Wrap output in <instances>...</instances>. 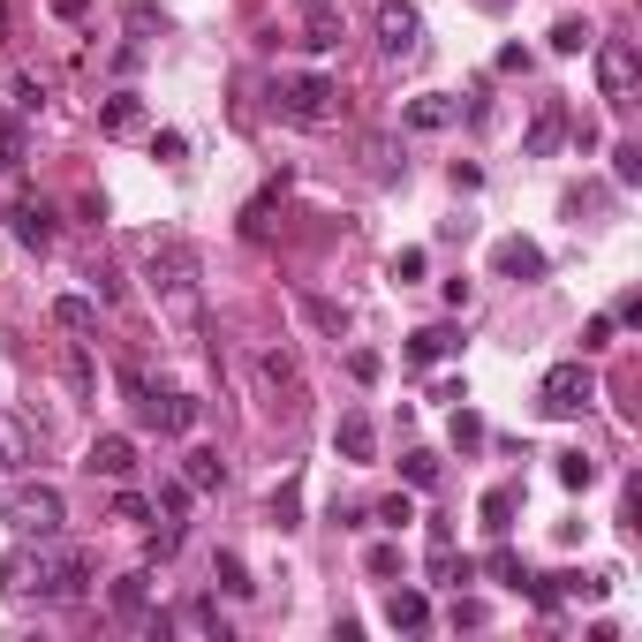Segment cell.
Listing matches in <instances>:
<instances>
[{"label":"cell","instance_id":"cell-1","mask_svg":"<svg viewBox=\"0 0 642 642\" xmlns=\"http://www.w3.org/2000/svg\"><path fill=\"white\" fill-rule=\"evenodd\" d=\"M0 590L15 604H76L91 590V552L61 545V537H23L0 559Z\"/></svg>","mask_w":642,"mask_h":642},{"label":"cell","instance_id":"cell-2","mask_svg":"<svg viewBox=\"0 0 642 642\" xmlns=\"http://www.w3.org/2000/svg\"><path fill=\"white\" fill-rule=\"evenodd\" d=\"M144 280H152L159 310H167L182 333L205 325V280H197V250H189L182 235H152V242H144Z\"/></svg>","mask_w":642,"mask_h":642},{"label":"cell","instance_id":"cell-3","mask_svg":"<svg viewBox=\"0 0 642 642\" xmlns=\"http://www.w3.org/2000/svg\"><path fill=\"white\" fill-rule=\"evenodd\" d=\"M272 114L296 128H333L341 122V84L318 76V69H288V76H272Z\"/></svg>","mask_w":642,"mask_h":642},{"label":"cell","instance_id":"cell-4","mask_svg":"<svg viewBox=\"0 0 642 642\" xmlns=\"http://www.w3.org/2000/svg\"><path fill=\"white\" fill-rule=\"evenodd\" d=\"M590 401H598V371L574 355V363H552L545 371V385H537V408L552 416V424H567V416H590Z\"/></svg>","mask_w":642,"mask_h":642},{"label":"cell","instance_id":"cell-5","mask_svg":"<svg viewBox=\"0 0 642 642\" xmlns=\"http://www.w3.org/2000/svg\"><path fill=\"white\" fill-rule=\"evenodd\" d=\"M61 521H69V507H61L53 484H23V491H8V529H15V537H61Z\"/></svg>","mask_w":642,"mask_h":642},{"label":"cell","instance_id":"cell-6","mask_svg":"<svg viewBox=\"0 0 642 642\" xmlns=\"http://www.w3.org/2000/svg\"><path fill=\"white\" fill-rule=\"evenodd\" d=\"M379 45H385V61H416L424 53V15L408 0H379Z\"/></svg>","mask_w":642,"mask_h":642},{"label":"cell","instance_id":"cell-7","mask_svg":"<svg viewBox=\"0 0 642 642\" xmlns=\"http://www.w3.org/2000/svg\"><path fill=\"white\" fill-rule=\"evenodd\" d=\"M635 76H642L635 45H628V39H598V91L612 99V106H628V99H635Z\"/></svg>","mask_w":642,"mask_h":642},{"label":"cell","instance_id":"cell-8","mask_svg":"<svg viewBox=\"0 0 642 642\" xmlns=\"http://www.w3.org/2000/svg\"><path fill=\"white\" fill-rule=\"evenodd\" d=\"M136 424L159 431V438H189V431H197V393H159V385H152V401L136 408Z\"/></svg>","mask_w":642,"mask_h":642},{"label":"cell","instance_id":"cell-9","mask_svg":"<svg viewBox=\"0 0 642 642\" xmlns=\"http://www.w3.org/2000/svg\"><path fill=\"white\" fill-rule=\"evenodd\" d=\"M84 469L128 484V476H136V438H128V431H99V438H91V454H84Z\"/></svg>","mask_w":642,"mask_h":642},{"label":"cell","instance_id":"cell-10","mask_svg":"<svg viewBox=\"0 0 642 642\" xmlns=\"http://www.w3.org/2000/svg\"><path fill=\"white\" fill-rule=\"evenodd\" d=\"M31 462H39V431L23 424V416H8V408H0V476H23Z\"/></svg>","mask_w":642,"mask_h":642},{"label":"cell","instance_id":"cell-11","mask_svg":"<svg viewBox=\"0 0 642 642\" xmlns=\"http://www.w3.org/2000/svg\"><path fill=\"white\" fill-rule=\"evenodd\" d=\"M491 272H499V280H545V250L521 242V235H507V242L491 250Z\"/></svg>","mask_w":642,"mask_h":642},{"label":"cell","instance_id":"cell-12","mask_svg":"<svg viewBox=\"0 0 642 642\" xmlns=\"http://www.w3.org/2000/svg\"><path fill=\"white\" fill-rule=\"evenodd\" d=\"M8 227H15L23 250H45V242H53V205H45V197H23V205L8 213Z\"/></svg>","mask_w":642,"mask_h":642},{"label":"cell","instance_id":"cell-13","mask_svg":"<svg viewBox=\"0 0 642 642\" xmlns=\"http://www.w3.org/2000/svg\"><path fill=\"white\" fill-rule=\"evenodd\" d=\"M385 628H393V635H424L431 628V598L424 590H393V598H385Z\"/></svg>","mask_w":642,"mask_h":642},{"label":"cell","instance_id":"cell-14","mask_svg":"<svg viewBox=\"0 0 642 642\" xmlns=\"http://www.w3.org/2000/svg\"><path fill=\"white\" fill-rule=\"evenodd\" d=\"M333 446H341V462H371V454H379V424H371L363 408H348L341 431H333Z\"/></svg>","mask_w":642,"mask_h":642},{"label":"cell","instance_id":"cell-15","mask_svg":"<svg viewBox=\"0 0 642 642\" xmlns=\"http://www.w3.org/2000/svg\"><path fill=\"white\" fill-rule=\"evenodd\" d=\"M559 136H567V106H559V99H545V114L529 122V136H521V152H529V159H545V152H552Z\"/></svg>","mask_w":642,"mask_h":642},{"label":"cell","instance_id":"cell-16","mask_svg":"<svg viewBox=\"0 0 642 642\" xmlns=\"http://www.w3.org/2000/svg\"><path fill=\"white\" fill-rule=\"evenodd\" d=\"M182 484H189V491H219V484H227V462H219L213 446H189V454H182Z\"/></svg>","mask_w":642,"mask_h":642},{"label":"cell","instance_id":"cell-17","mask_svg":"<svg viewBox=\"0 0 642 642\" xmlns=\"http://www.w3.org/2000/svg\"><path fill=\"white\" fill-rule=\"evenodd\" d=\"M476 514H484V529H491V537H507V529H514V514H521V491H514V484H491Z\"/></svg>","mask_w":642,"mask_h":642},{"label":"cell","instance_id":"cell-18","mask_svg":"<svg viewBox=\"0 0 642 642\" xmlns=\"http://www.w3.org/2000/svg\"><path fill=\"white\" fill-rule=\"evenodd\" d=\"M302 8H310V39H302V45L333 53V45H341V0H302Z\"/></svg>","mask_w":642,"mask_h":642},{"label":"cell","instance_id":"cell-19","mask_svg":"<svg viewBox=\"0 0 642 642\" xmlns=\"http://www.w3.org/2000/svg\"><path fill=\"white\" fill-rule=\"evenodd\" d=\"M23 159H31V128L23 114H0V174H23Z\"/></svg>","mask_w":642,"mask_h":642},{"label":"cell","instance_id":"cell-20","mask_svg":"<svg viewBox=\"0 0 642 642\" xmlns=\"http://www.w3.org/2000/svg\"><path fill=\"white\" fill-rule=\"evenodd\" d=\"M174 628H189V635H219V642H227V620H219V604H213V598H189L182 612H174Z\"/></svg>","mask_w":642,"mask_h":642},{"label":"cell","instance_id":"cell-21","mask_svg":"<svg viewBox=\"0 0 642 642\" xmlns=\"http://www.w3.org/2000/svg\"><path fill=\"white\" fill-rule=\"evenodd\" d=\"M53 325H61V333H99V302L91 296H61L53 302Z\"/></svg>","mask_w":642,"mask_h":642},{"label":"cell","instance_id":"cell-22","mask_svg":"<svg viewBox=\"0 0 642 642\" xmlns=\"http://www.w3.org/2000/svg\"><path fill=\"white\" fill-rule=\"evenodd\" d=\"M446 355H454V333L446 325H416L408 333V363H446Z\"/></svg>","mask_w":642,"mask_h":642},{"label":"cell","instance_id":"cell-23","mask_svg":"<svg viewBox=\"0 0 642 642\" xmlns=\"http://www.w3.org/2000/svg\"><path fill=\"white\" fill-rule=\"evenodd\" d=\"M144 604H152V574L136 567V574L114 582V612H122V620H144Z\"/></svg>","mask_w":642,"mask_h":642},{"label":"cell","instance_id":"cell-24","mask_svg":"<svg viewBox=\"0 0 642 642\" xmlns=\"http://www.w3.org/2000/svg\"><path fill=\"white\" fill-rule=\"evenodd\" d=\"M296 310L310 318V325H318V333H333V341L348 333V310H341V302H325V296H296Z\"/></svg>","mask_w":642,"mask_h":642},{"label":"cell","instance_id":"cell-25","mask_svg":"<svg viewBox=\"0 0 642 642\" xmlns=\"http://www.w3.org/2000/svg\"><path fill=\"white\" fill-rule=\"evenodd\" d=\"M454 114H462V106H454V99H438V91H424V99H408V128H446Z\"/></svg>","mask_w":642,"mask_h":642},{"label":"cell","instance_id":"cell-26","mask_svg":"<svg viewBox=\"0 0 642 642\" xmlns=\"http://www.w3.org/2000/svg\"><path fill=\"white\" fill-rule=\"evenodd\" d=\"M144 122V106H136V91H114V99H106V114H99V128H106V136H128V128Z\"/></svg>","mask_w":642,"mask_h":642},{"label":"cell","instance_id":"cell-27","mask_svg":"<svg viewBox=\"0 0 642 642\" xmlns=\"http://www.w3.org/2000/svg\"><path fill=\"white\" fill-rule=\"evenodd\" d=\"M213 582H219V590H227V598H257L250 567H242V559H235V552H219V559H213Z\"/></svg>","mask_w":642,"mask_h":642},{"label":"cell","instance_id":"cell-28","mask_svg":"<svg viewBox=\"0 0 642 642\" xmlns=\"http://www.w3.org/2000/svg\"><path fill=\"white\" fill-rule=\"evenodd\" d=\"M582 45H598V31H590L582 15H559L552 23V53H582Z\"/></svg>","mask_w":642,"mask_h":642},{"label":"cell","instance_id":"cell-29","mask_svg":"<svg viewBox=\"0 0 642 642\" xmlns=\"http://www.w3.org/2000/svg\"><path fill=\"white\" fill-rule=\"evenodd\" d=\"M401 476H408V491H431V484H438V454L408 446V454H401Z\"/></svg>","mask_w":642,"mask_h":642},{"label":"cell","instance_id":"cell-30","mask_svg":"<svg viewBox=\"0 0 642 642\" xmlns=\"http://www.w3.org/2000/svg\"><path fill=\"white\" fill-rule=\"evenodd\" d=\"M559 484H567V491H590V484H598V462H590V454H559Z\"/></svg>","mask_w":642,"mask_h":642},{"label":"cell","instance_id":"cell-31","mask_svg":"<svg viewBox=\"0 0 642 642\" xmlns=\"http://www.w3.org/2000/svg\"><path fill=\"white\" fill-rule=\"evenodd\" d=\"M296 514H302V484L288 476V484L272 491V521H280V529H296Z\"/></svg>","mask_w":642,"mask_h":642},{"label":"cell","instance_id":"cell-32","mask_svg":"<svg viewBox=\"0 0 642 642\" xmlns=\"http://www.w3.org/2000/svg\"><path fill=\"white\" fill-rule=\"evenodd\" d=\"M612 174L635 189V182H642V144H620V152H612Z\"/></svg>","mask_w":642,"mask_h":642},{"label":"cell","instance_id":"cell-33","mask_svg":"<svg viewBox=\"0 0 642 642\" xmlns=\"http://www.w3.org/2000/svg\"><path fill=\"white\" fill-rule=\"evenodd\" d=\"M159 514H167V529H182V514H189V484H167V491H159Z\"/></svg>","mask_w":642,"mask_h":642},{"label":"cell","instance_id":"cell-34","mask_svg":"<svg viewBox=\"0 0 642 642\" xmlns=\"http://www.w3.org/2000/svg\"><path fill=\"white\" fill-rule=\"evenodd\" d=\"M446 620H454V628H484V620H491V604H484V598H462Z\"/></svg>","mask_w":642,"mask_h":642},{"label":"cell","instance_id":"cell-35","mask_svg":"<svg viewBox=\"0 0 642 642\" xmlns=\"http://www.w3.org/2000/svg\"><path fill=\"white\" fill-rule=\"evenodd\" d=\"M363 567H371V574H401V545H371Z\"/></svg>","mask_w":642,"mask_h":642},{"label":"cell","instance_id":"cell-36","mask_svg":"<svg viewBox=\"0 0 642 642\" xmlns=\"http://www.w3.org/2000/svg\"><path fill=\"white\" fill-rule=\"evenodd\" d=\"M379 521H385V529H408V521H416V507H408V499L393 491V499H385V507H379Z\"/></svg>","mask_w":642,"mask_h":642},{"label":"cell","instance_id":"cell-37","mask_svg":"<svg viewBox=\"0 0 642 642\" xmlns=\"http://www.w3.org/2000/svg\"><path fill=\"white\" fill-rule=\"evenodd\" d=\"M454 446H484V424H476L469 408H454Z\"/></svg>","mask_w":642,"mask_h":642},{"label":"cell","instance_id":"cell-38","mask_svg":"<svg viewBox=\"0 0 642 642\" xmlns=\"http://www.w3.org/2000/svg\"><path fill=\"white\" fill-rule=\"evenodd\" d=\"M393 280H401V288H408V280H424V250H401V257H393Z\"/></svg>","mask_w":642,"mask_h":642},{"label":"cell","instance_id":"cell-39","mask_svg":"<svg viewBox=\"0 0 642 642\" xmlns=\"http://www.w3.org/2000/svg\"><path fill=\"white\" fill-rule=\"evenodd\" d=\"M182 152H189V136H182V128H167V136H152V159H182Z\"/></svg>","mask_w":642,"mask_h":642},{"label":"cell","instance_id":"cell-40","mask_svg":"<svg viewBox=\"0 0 642 642\" xmlns=\"http://www.w3.org/2000/svg\"><path fill=\"white\" fill-rule=\"evenodd\" d=\"M15 106H23V114H31V106H45V84H39V76H15Z\"/></svg>","mask_w":642,"mask_h":642},{"label":"cell","instance_id":"cell-41","mask_svg":"<svg viewBox=\"0 0 642 642\" xmlns=\"http://www.w3.org/2000/svg\"><path fill=\"white\" fill-rule=\"evenodd\" d=\"M582 348H590V355H598V348H612V318H590V325H582Z\"/></svg>","mask_w":642,"mask_h":642},{"label":"cell","instance_id":"cell-42","mask_svg":"<svg viewBox=\"0 0 642 642\" xmlns=\"http://www.w3.org/2000/svg\"><path fill=\"white\" fill-rule=\"evenodd\" d=\"M144 514H152V507H144L136 491H122V499H114V521H144Z\"/></svg>","mask_w":642,"mask_h":642},{"label":"cell","instance_id":"cell-43","mask_svg":"<svg viewBox=\"0 0 642 642\" xmlns=\"http://www.w3.org/2000/svg\"><path fill=\"white\" fill-rule=\"evenodd\" d=\"M45 8H53L61 23H84V15H91V0H45Z\"/></svg>","mask_w":642,"mask_h":642},{"label":"cell","instance_id":"cell-44","mask_svg":"<svg viewBox=\"0 0 642 642\" xmlns=\"http://www.w3.org/2000/svg\"><path fill=\"white\" fill-rule=\"evenodd\" d=\"M484 8H507V0H484Z\"/></svg>","mask_w":642,"mask_h":642}]
</instances>
